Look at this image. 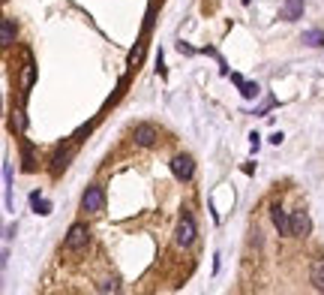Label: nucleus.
<instances>
[{"label": "nucleus", "mask_w": 324, "mask_h": 295, "mask_svg": "<svg viewBox=\"0 0 324 295\" xmlns=\"http://www.w3.org/2000/svg\"><path fill=\"white\" fill-rule=\"evenodd\" d=\"M132 138H135V145L150 148V145H156V142H159V130H156L153 124H138V127L132 130Z\"/></svg>", "instance_id": "obj_7"}, {"label": "nucleus", "mask_w": 324, "mask_h": 295, "mask_svg": "<svg viewBox=\"0 0 324 295\" xmlns=\"http://www.w3.org/2000/svg\"><path fill=\"white\" fill-rule=\"evenodd\" d=\"M21 169L24 172H36V157H33V145L27 138H21Z\"/></svg>", "instance_id": "obj_11"}, {"label": "nucleus", "mask_w": 324, "mask_h": 295, "mask_svg": "<svg viewBox=\"0 0 324 295\" xmlns=\"http://www.w3.org/2000/svg\"><path fill=\"white\" fill-rule=\"evenodd\" d=\"M195 235H198V229H195V220H192L189 214H183V217H180V223H177L174 241H177L180 247H189L192 241H195Z\"/></svg>", "instance_id": "obj_4"}, {"label": "nucleus", "mask_w": 324, "mask_h": 295, "mask_svg": "<svg viewBox=\"0 0 324 295\" xmlns=\"http://www.w3.org/2000/svg\"><path fill=\"white\" fill-rule=\"evenodd\" d=\"M3 184H6V208H12V169L3 163Z\"/></svg>", "instance_id": "obj_16"}, {"label": "nucleus", "mask_w": 324, "mask_h": 295, "mask_svg": "<svg viewBox=\"0 0 324 295\" xmlns=\"http://www.w3.org/2000/svg\"><path fill=\"white\" fill-rule=\"evenodd\" d=\"M12 127H15V133H24L27 120H24V112H21V109H15V112H12Z\"/></svg>", "instance_id": "obj_19"}, {"label": "nucleus", "mask_w": 324, "mask_h": 295, "mask_svg": "<svg viewBox=\"0 0 324 295\" xmlns=\"http://www.w3.org/2000/svg\"><path fill=\"white\" fill-rule=\"evenodd\" d=\"M300 42H306L309 48H321L324 45V30L321 27H312V30H303V37H300Z\"/></svg>", "instance_id": "obj_13"}, {"label": "nucleus", "mask_w": 324, "mask_h": 295, "mask_svg": "<svg viewBox=\"0 0 324 295\" xmlns=\"http://www.w3.org/2000/svg\"><path fill=\"white\" fill-rule=\"evenodd\" d=\"M282 138H285L282 133H273V136H270V145H282Z\"/></svg>", "instance_id": "obj_21"}, {"label": "nucleus", "mask_w": 324, "mask_h": 295, "mask_svg": "<svg viewBox=\"0 0 324 295\" xmlns=\"http://www.w3.org/2000/svg\"><path fill=\"white\" fill-rule=\"evenodd\" d=\"M15 42V21L3 19V27H0V45H12Z\"/></svg>", "instance_id": "obj_15"}, {"label": "nucleus", "mask_w": 324, "mask_h": 295, "mask_svg": "<svg viewBox=\"0 0 324 295\" xmlns=\"http://www.w3.org/2000/svg\"><path fill=\"white\" fill-rule=\"evenodd\" d=\"M33 79H36V63H33V55L30 51H24V66H21V99H27L30 88H33Z\"/></svg>", "instance_id": "obj_6"}, {"label": "nucleus", "mask_w": 324, "mask_h": 295, "mask_svg": "<svg viewBox=\"0 0 324 295\" xmlns=\"http://www.w3.org/2000/svg\"><path fill=\"white\" fill-rule=\"evenodd\" d=\"M249 145H252V154H255L258 145H261V136H258V133H249Z\"/></svg>", "instance_id": "obj_20"}, {"label": "nucleus", "mask_w": 324, "mask_h": 295, "mask_svg": "<svg viewBox=\"0 0 324 295\" xmlns=\"http://www.w3.org/2000/svg\"><path fill=\"white\" fill-rule=\"evenodd\" d=\"M171 172H174V178L177 181H192V175H195V160L192 157H186V154H177V157L171 160Z\"/></svg>", "instance_id": "obj_5"}, {"label": "nucleus", "mask_w": 324, "mask_h": 295, "mask_svg": "<svg viewBox=\"0 0 324 295\" xmlns=\"http://www.w3.org/2000/svg\"><path fill=\"white\" fill-rule=\"evenodd\" d=\"M87 244H90V229L84 226V223H72L69 232H66L63 247L69 253H81V250H87Z\"/></svg>", "instance_id": "obj_1"}, {"label": "nucleus", "mask_w": 324, "mask_h": 295, "mask_svg": "<svg viewBox=\"0 0 324 295\" xmlns=\"http://www.w3.org/2000/svg\"><path fill=\"white\" fill-rule=\"evenodd\" d=\"M102 208H105V190L96 187V184H90V187L84 190V196H81V211H87V214H99Z\"/></svg>", "instance_id": "obj_2"}, {"label": "nucleus", "mask_w": 324, "mask_h": 295, "mask_svg": "<svg viewBox=\"0 0 324 295\" xmlns=\"http://www.w3.org/2000/svg\"><path fill=\"white\" fill-rule=\"evenodd\" d=\"M270 220H273V226L279 229V235H291V217L282 211V205L270 208Z\"/></svg>", "instance_id": "obj_8"}, {"label": "nucleus", "mask_w": 324, "mask_h": 295, "mask_svg": "<svg viewBox=\"0 0 324 295\" xmlns=\"http://www.w3.org/2000/svg\"><path fill=\"white\" fill-rule=\"evenodd\" d=\"M96 289H99V292H117V289H120V283L114 280V277H105V280H99V283H96Z\"/></svg>", "instance_id": "obj_18"}, {"label": "nucleus", "mask_w": 324, "mask_h": 295, "mask_svg": "<svg viewBox=\"0 0 324 295\" xmlns=\"http://www.w3.org/2000/svg\"><path fill=\"white\" fill-rule=\"evenodd\" d=\"M279 19H282V21H297V19H303V0H285L282 9H279Z\"/></svg>", "instance_id": "obj_10"}, {"label": "nucleus", "mask_w": 324, "mask_h": 295, "mask_svg": "<svg viewBox=\"0 0 324 295\" xmlns=\"http://www.w3.org/2000/svg\"><path fill=\"white\" fill-rule=\"evenodd\" d=\"M312 232V220H309V214L306 211H294L291 214V235H309Z\"/></svg>", "instance_id": "obj_9"}, {"label": "nucleus", "mask_w": 324, "mask_h": 295, "mask_svg": "<svg viewBox=\"0 0 324 295\" xmlns=\"http://www.w3.org/2000/svg\"><path fill=\"white\" fill-rule=\"evenodd\" d=\"M75 148H78V142H69V145H63V148H57V151H54L51 166H48V172H51V175H60V172L69 166V160H72V154H75Z\"/></svg>", "instance_id": "obj_3"}, {"label": "nucleus", "mask_w": 324, "mask_h": 295, "mask_svg": "<svg viewBox=\"0 0 324 295\" xmlns=\"http://www.w3.org/2000/svg\"><path fill=\"white\" fill-rule=\"evenodd\" d=\"M30 205H33V211L39 214V217H48V214H51V202L42 199L39 190H33V193H30Z\"/></svg>", "instance_id": "obj_12"}, {"label": "nucleus", "mask_w": 324, "mask_h": 295, "mask_svg": "<svg viewBox=\"0 0 324 295\" xmlns=\"http://www.w3.org/2000/svg\"><path fill=\"white\" fill-rule=\"evenodd\" d=\"M240 94H243L246 99H255V97L261 94V88H258V81H243V84H240Z\"/></svg>", "instance_id": "obj_17"}, {"label": "nucleus", "mask_w": 324, "mask_h": 295, "mask_svg": "<svg viewBox=\"0 0 324 295\" xmlns=\"http://www.w3.org/2000/svg\"><path fill=\"white\" fill-rule=\"evenodd\" d=\"M243 3H246V6H249V3H252V0H243Z\"/></svg>", "instance_id": "obj_22"}, {"label": "nucleus", "mask_w": 324, "mask_h": 295, "mask_svg": "<svg viewBox=\"0 0 324 295\" xmlns=\"http://www.w3.org/2000/svg\"><path fill=\"white\" fill-rule=\"evenodd\" d=\"M309 280L318 292H324V259H315L312 262V271H309Z\"/></svg>", "instance_id": "obj_14"}]
</instances>
